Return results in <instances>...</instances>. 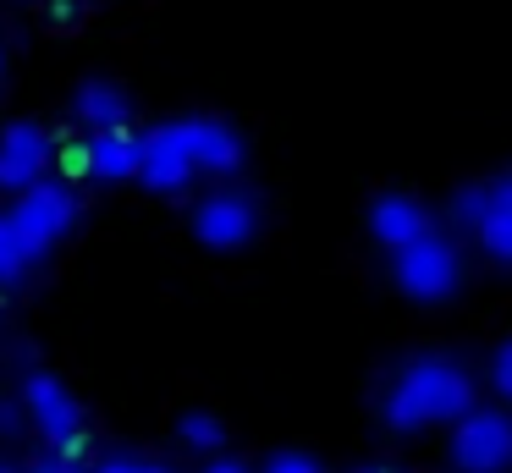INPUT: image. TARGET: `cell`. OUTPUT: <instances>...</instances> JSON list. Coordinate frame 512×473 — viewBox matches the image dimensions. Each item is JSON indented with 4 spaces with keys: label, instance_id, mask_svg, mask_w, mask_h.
Here are the masks:
<instances>
[{
    "label": "cell",
    "instance_id": "1",
    "mask_svg": "<svg viewBox=\"0 0 512 473\" xmlns=\"http://www.w3.org/2000/svg\"><path fill=\"white\" fill-rule=\"evenodd\" d=\"M468 407H474V374L457 358H446V352L408 358L386 380V396H380V418L391 429H402V435L430 429V424H457Z\"/></svg>",
    "mask_w": 512,
    "mask_h": 473
},
{
    "label": "cell",
    "instance_id": "2",
    "mask_svg": "<svg viewBox=\"0 0 512 473\" xmlns=\"http://www.w3.org/2000/svg\"><path fill=\"white\" fill-rule=\"evenodd\" d=\"M391 275H397V286L413 303H441V297H452L457 286H463V259H457L452 237H441V231L430 226V231H419L408 248L391 253Z\"/></svg>",
    "mask_w": 512,
    "mask_h": 473
},
{
    "label": "cell",
    "instance_id": "3",
    "mask_svg": "<svg viewBox=\"0 0 512 473\" xmlns=\"http://www.w3.org/2000/svg\"><path fill=\"white\" fill-rule=\"evenodd\" d=\"M23 413H28V424L39 429V435L50 440V446L61 451V457H72L78 462L83 451H89V429H83V407H78V396L67 391V385L56 380V374H45V369H34L23 380Z\"/></svg>",
    "mask_w": 512,
    "mask_h": 473
},
{
    "label": "cell",
    "instance_id": "4",
    "mask_svg": "<svg viewBox=\"0 0 512 473\" xmlns=\"http://www.w3.org/2000/svg\"><path fill=\"white\" fill-rule=\"evenodd\" d=\"M6 220L28 237V248L45 259V253L78 226V193H72L67 182H56V176H39L34 187H23V193L6 204Z\"/></svg>",
    "mask_w": 512,
    "mask_h": 473
},
{
    "label": "cell",
    "instance_id": "5",
    "mask_svg": "<svg viewBox=\"0 0 512 473\" xmlns=\"http://www.w3.org/2000/svg\"><path fill=\"white\" fill-rule=\"evenodd\" d=\"M457 473H507L512 468V413L507 407H468L452 424Z\"/></svg>",
    "mask_w": 512,
    "mask_h": 473
},
{
    "label": "cell",
    "instance_id": "6",
    "mask_svg": "<svg viewBox=\"0 0 512 473\" xmlns=\"http://www.w3.org/2000/svg\"><path fill=\"white\" fill-rule=\"evenodd\" d=\"M259 231V204L254 193L243 187H215L193 204V237L215 253H232V248H248Z\"/></svg>",
    "mask_w": 512,
    "mask_h": 473
},
{
    "label": "cell",
    "instance_id": "7",
    "mask_svg": "<svg viewBox=\"0 0 512 473\" xmlns=\"http://www.w3.org/2000/svg\"><path fill=\"white\" fill-rule=\"evenodd\" d=\"M452 215L463 220V226H474L479 248H485L490 259L512 264V176L463 187V193L452 198Z\"/></svg>",
    "mask_w": 512,
    "mask_h": 473
},
{
    "label": "cell",
    "instance_id": "8",
    "mask_svg": "<svg viewBox=\"0 0 512 473\" xmlns=\"http://www.w3.org/2000/svg\"><path fill=\"white\" fill-rule=\"evenodd\" d=\"M171 132H177V143L188 149L193 171L199 176H237L243 171V138H237V127H226V121L215 116H182V121H166Z\"/></svg>",
    "mask_w": 512,
    "mask_h": 473
},
{
    "label": "cell",
    "instance_id": "9",
    "mask_svg": "<svg viewBox=\"0 0 512 473\" xmlns=\"http://www.w3.org/2000/svg\"><path fill=\"white\" fill-rule=\"evenodd\" d=\"M56 160V132H45L39 121H12L0 132V193H23Z\"/></svg>",
    "mask_w": 512,
    "mask_h": 473
},
{
    "label": "cell",
    "instance_id": "10",
    "mask_svg": "<svg viewBox=\"0 0 512 473\" xmlns=\"http://www.w3.org/2000/svg\"><path fill=\"white\" fill-rule=\"evenodd\" d=\"M138 160H144V132H133V127L94 132L89 149H83V171H89L94 182H105V187L138 182Z\"/></svg>",
    "mask_w": 512,
    "mask_h": 473
},
{
    "label": "cell",
    "instance_id": "11",
    "mask_svg": "<svg viewBox=\"0 0 512 473\" xmlns=\"http://www.w3.org/2000/svg\"><path fill=\"white\" fill-rule=\"evenodd\" d=\"M193 160L188 149L177 143V132L171 127H155L144 132V160H138V182L149 187V193H182V187L193 182Z\"/></svg>",
    "mask_w": 512,
    "mask_h": 473
},
{
    "label": "cell",
    "instance_id": "12",
    "mask_svg": "<svg viewBox=\"0 0 512 473\" xmlns=\"http://www.w3.org/2000/svg\"><path fill=\"white\" fill-rule=\"evenodd\" d=\"M419 231H430V209L419 204V198L408 193H380L375 204H369V237L380 242V248H408Z\"/></svg>",
    "mask_w": 512,
    "mask_h": 473
},
{
    "label": "cell",
    "instance_id": "13",
    "mask_svg": "<svg viewBox=\"0 0 512 473\" xmlns=\"http://www.w3.org/2000/svg\"><path fill=\"white\" fill-rule=\"evenodd\" d=\"M72 116H78L89 132H111V127H127L133 99H127V88L111 83V77H89V83L72 94Z\"/></svg>",
    "mask_w": 512,
    "mask_h": 473
},
{
    "label": "cell",
    "instance_id": "14",
    "mask_svg": "<svg viewBox=\"0 0 512 473\" xmlns=\"http://www.w3.org/2000/svg\"><path fill=\"white\" fill-rule=\"evenodd\" d=\"M34 264H39V253L28 248V237L6 220V209H0V286H17Z\"/></svg>",
    "mask_w": 512,
    "mask_h": 473
},
{
    "label": "cell",
    "instance_id": "15",
    "mask_svg": "<svg viewBox=\"0 0 512 473\" xmlns=\"http://www.w3.org/2000/svg\"><path fill=\"white\" fill-rule=\"evenodd\" d=\"M177 440L188 451H204V457H210V451L226 446V424L215 413H182L177 418Z\"/></svg>",
    "mask_w": 512,
    "mask_h": 473
},
{
    "label": "cell",
    "instance_id": "16",
    "mask_svg": "<svg viewBox=\"0 0 512 473\" xmlns=\"http://www.w3.org/2000/svg\"><path fill=\"white\" fill-rule=\"evenodd\" d=\"M490 385H496L501 402H512V336L490 352Z\"/></svg>",
    "mask_w": 512,
    "mask_h": 473
},
{
    "label": "cell",
    "instance_id": "17",
    "mask_svg": "<svg viewBox=\"0 0 512 473\" xmlns=\"http://www.w3.org/2000/svg\"><path fill=\"white\" fill-rule=\"evenodd\" d=\"M265 473H320V462H314L309 451H276V457L265 462Z\"/></svg>",
    "mask_w": 512,
    "mask_h": 473
},
{
    "label": "cell",
    "instance_id": "18",
    "mask_svg": "<svg viewBox=\"0 0 512 473\" xmlns=\"http://www.w3.org/2000/svg\"><path fill=\"white\" fill-rule=\"evenodd\" d=\"M94 473H171L166 462H149V457H105Z\"/></svg>",
    "mask_w": 512,
    "mask_h": 473
},
{
    "label": "cell",
    "instance_id": "19",
    "mask_svg": "<svg viewBox=\"0 0 512 473\" xmlns=\"http://www.w3.org/2000/svg\"><path fill=\"white\" fill-rule=\"evenodd\" d=\"M28 473H78V462L61 457V451H50V457H34V462H28Z\"/></svg>",
    "mask_w": 512,
    "mask_h": 473
},
{
    "label": "cell",
    "instance_id": "20",
    "mask_svg": "<svg viewBox=\"0 0 512 473\" xmlns=\"http://www.w3.org/2000/svg\"><path fill=\"white\" fill-rule=\"evenodd\" d=\"M23 418H28V413H17V407L0 402V435H17V429H23Z\"/></svg>",
    "mask_w": 512,
    "mask_h": 473
},
{
    "label": "cell",
    "instance_id": "21",
    "mask_svg": "<svg viewBox=\"0 0 512 473\" xmlns=\"http://www.w3.org/2000/svg\"><path fill=\"white\" fill-rule=\"evenodd\" d=\"M204 473H248V468H243V462H237V457H215V462H210V468H204Z\"/></svg>",
    "mask_w": 512,
    "mask_h": 473
},
{
    "label": "cell",
    "instance_id": "22",
    "mask_svg": "<svg viewBox=\"0 0 512 473\" xmlns=\"http://www.w3.org/2000/svg\"><path fill=\"white\" fill-rule=\"evenodd\" d=\"M0 473H28V468H12V462H0Z\"/></svg>",
    "mask_w": 512,
    "mask_h": 473
},
{
    "label": "cell",
    "instance_id": "23",
    "mask_svg": "<svg viewBox=\"0 0 512 473\" xmlns=\"http://www.w3.org/2000/svg\"><path fill=\"white\" fill-rule=\"evenodd\" d=\"M56 11H72V0H56Z\"/></svg>",
    "mask_w": 512,
    "mask_h": 473
},
{
    "label": "cell",
    "instance_id": "24",
    "mask_svg": "<svg viewBox=\"0 0 512 473\" xmlns=\"http://www.w3.org/2000/svg\"><path fill=\"white\" fill-rule=\"evenodd\" d=\"M353 473H386V468H353Z\"/></svg>",
    "mask_w": 512,
    "mask_h": 473
}]
</instances>
